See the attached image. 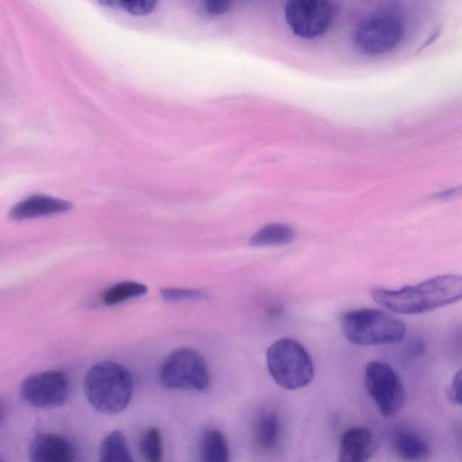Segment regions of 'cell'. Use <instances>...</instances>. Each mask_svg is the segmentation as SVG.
<instances>
[{
    "label": "cell",
    "mask_w": 462,
    "mask_h": 462,
    "mask_svg": "<svg viewBox=\"0 0 462 462\" xmlns=\"http://www.w3.org/2000/svg\"><path fill=\"white\" fill-rule=\"evenodd\" d=\"M371 297L393 312L420 314L460 300L462 279L456 274L439 275L398 290L374 289Z\"/></svg>",
    "instance_id": "1"
},
{
    "label": "cell",
    "mask_w": 462,
    "mask_h": 462,
    "mask_svg": "<svg viewBox=\"0 0 462 462\" xmlns=\"http://www.w3.org/2000/svg\"><path fill=\"white\" fill-rule=\"evenodd\" d=\"M83 389L89 404L104 414H117L130 402L134 393L132 374L114 361L99 362L86 374Z\"/></svg>",
    "instance_id": "2"
},
{
    "label": "cell",
    "mask_w": 462,
    "mask_h": 462,
    "mask_svg": "<svg viewBox=\"0 0 462 462\" xmlns=\"http://www.w3.org/2000/svg\"><path fill=\"white\" fill-rule=\"evenodd\" d=\"M345 337L358 346L393 345L402 340L405 324L387 312L362 308L346 312L341 318Z\"/></svg>",
    "instance_id": "3"
},
{
    "label": "cell",
    "mask_w": 462,
    "mask_h": 462,
    "mask_svg": "<svg viewBox=\"0 0 462 462\" xmlns=\"http://www.w3.org/2000/svg\"><path fill=\"white\" fill-rule=\"evenodd\" d=\"M266 365L274 382L286 390L306 387L315 374L310 354L298 340L291 337H282L267 348Z\"/></svg>",
    "instance_id": "4"
},
{
    "label": "cell",
    "mask_w": 462,
    "mask_h": 462,
    "mask_svg": "<svg viewBox=\"0 0 462 462\" xmlns=\"http://www.w3.org/2000/svg\"><path fill=\"white\" fill-rule=\"evenodd\" d=\"M159 381L163 387L202 392L210 383L208 365L196 350L179 347L171 352L159 368Z\"/></svg>",
    "instance_id": "5"
},
{
    "label": "cell",
    "mask_w": 462,
    "mask_h": 462,
    "mask_svg": "<svg viewBox=\"0 0 462 462\" xmlns=\"http://www.w3.org/2000/svg\"><path fill=\"white\" fill-rule=\"evenodd\" d=\"M402 21L393 14H377L361 21L353 32L355 48L364 55L381 56L394 50L402 41Z\"/></svg>",
    "instance_id": "6"
},
{
    "label": "cell",
    "mask_w": 462,
    "mask_h": 462,
    "mask_svg": "<svg viewBox=\"0 0 462 462\" xmlns=\"http://www.w3.org/2000/svg\"><path fill=\"white\" fill-rule=\"evenodd\" d=\"M365 389L384 417H393L403 408L406 391L394 369L385 362L371 361L365 368Z\"/></svg>",
    "instance_id": "7"
},
{
    "label": "cell",
    "mask_w": 462,
    "mask_h": 462,
    "mask_svg": "<svg viewBox=\"0 0 462 462\" xmlns=\"http://www.w3.org/2000/svg\"><path fill=\"white\" fill-rule=\"evenodd\" d=\"M284 16L291 32L302 39H315L327 32L334 18L330 0H288Z\"/></svg>",
    "instance_id": "8"
},
{
    "label": "cell",
    "mask_w": 462,
    "mask_h": 462,
    "mask_svg": "<svg viewBox=\"0 0 462 462\" xmlns=\"http://www.w3.org/2000/svg\"><path fill=\"white\" fill-rule=\"evenodd\" d=\"M22 398L37 408L62 405L69 393L67 375L59 370H49L27 376L22 383Z\"/></svg>",
    "instance_id": "9"
},
{
    "label": "cell",
    "mask_w": 462,
    "mask_h": 462,
    "mask_svg": "<svg viewBox=\"0 0 462 462\" xmlns=\"http://www.w3.org/2000/svg\"><path fill=\"white\" fill-rule=\"evenodd\" d=\"M72 204L63 199L45 194H34L17 202L9 211V218L25 221L59 215L69 211Z\"/></svg>",
    "instance_id": "10"
},
{
    "label": "cell",
    "mask_w": 462,
    "mask_h": 462,
    "mask_svg": "<svg viewBox=\"0 0 462 462\" xmlns=\"http://www.w3.org/2000/svg\"><path fill=\"white\" fill-rule=\"evenodd\" d=\"M29 456L33 462H71L75 458V451L65 438L41 434L32 441Z\"/></svg>",
    "instance_id": "11"
},
{
    "label": "cell",
    "mask_w": 462,
    "mask_h": 462,
    "mask_svg": "<svg viewBox=\"0 0 462 462\" xmlns=\"http://www.w3.org/2000/svg\"><path fill=\"white\" fill-rule=\"evenodd\" d=\"M374 440L372 431L365 427L346 430L340 439L338 461L365 462L373 455Z\"/></svg>",
    "instance_id": "12"
},
{
    "label": "cell",
    "mask_w": 462,
    "mask_h": 462,
    "mask_svg": "<svg viewBox=\"0 0 462 462\" xmlns=\"http://www.w3.org/2000/svg\"><path fill=\"white\" fill-rule=\"evenodd\" d=\"M393 448L399 457L408 461H423L430 456L429 441L418 432L397 430L393 436Z\"/></svg>",
    "instance_id": "13"
},
{
    "label": "cell",
    "mask_w": 462,
    "mask_h": 462,
    "mask_svg": "<svg viewBox=\"0 0 462 462\" xmlns=\"http://www.w3.org/2000/svg\"><path fill=\"white\" fill-rule=\"evenodd\" d=\"M199 454L205 462H226L229 449L222 432L217 429L205 430L200 438Z\"/></svg>",
    "instance_id": "14"
},
{
    "label": "cell",
    "mask_w": 462,
    "mask_h": 462,
    "mask_svg": "<svg viewBox=\"0 0 462 462\" xmlns=\"http://www.w3.org/2000/svg\"><path fill=\"white\" fill-rule=\"evenodd\" d=\"M281 423L279 417L273 411L262 413L255 425V439L263 450H273L279 443Z\"/></svg>",
    "instance_id": "15"
},
{
    "label": "cell",
    "mask_w": 462,
    "mask_h": 462,
    "mask_svg": "<svg viewBox=\"0 0 462 462\" xmlns=\"http://www.w3.org/2000/svg\"><path fill=\"white\" fill-rule=\"evenodd\" d=\"M99 460L102 462L133 461L122 431L114 430L104 438L99 447Z\"/></svg>",
    "instance_id": "16"
},
{
    "label": "cell",
    "mask_w": 462,
    "mask_h": 462,
    "mask_svg": "<svg viewBox=\"0 0 462 462\" xmlns=\"http://www.w3.org/2000/svg\"><path fill=\"white\" fill-rule=\"evenodd\" d=\"M294 237L292 228L284 224H270L258 230L250 239L253 246L280 245L290 243Z\"/></svg>",
    "instance_id": "17"
},
{
    "label": "cell",
    "mask_w": 462,
    "mask_h": 462,
    "mask_svg": "<svg viewBox=\"0 0 462 462\" xmlns=\"http://www.w3.org/2000/svg\"><path fill=\"white\" fill-rule=\"evenodd\" d=\"M147 292L144 284L135 282H122L108 288L101 296L102 302L113 306L133 298L140 297Z\"/></svg>",
    "instance_id": "18"
},
{
    "label": "cell",
    "mask_w": 462,
    "mask_h": 462,
    "mask_svg": "<svg viewBox=\"0 0 462 462\" xmlns=\"http://www.w3.org/2000/svg\"><path fill=\"white\" fill-rule=\"evenodd\" d=\"M141 453L148 462H159L162 457L161 432L157 428H149L143 434L140 442Z\"/></svg>",
    "instance_id": "19"
},
{
    "label": "cell",
    "mask_w": 462,
    "mask_h": 462,
    "mask_svg": "<svg viewBox=\"0 0 462 462\" xmlns=\"http://www.w3.org/2000/svg\"><path fill=\"white\" fill-rule=\"evenodd\" d=\"M100 5L122 9L132 15L141 16L152 13L159 0H97Z\"/></svg>",
    "instance_id": "20"
},
{
    "label": "cell",
    "mask_w": 462,
    "mask_h": 462,
    "mask_svg": "<svg viewBox=\"0 0 462 462\" xmlns=\"http://www.w3.org/2000/svg\"><path fill=\"white\" fill-rule=\"evenodd\" d=\"M162 298L167 302H178L185 300H200L206 297L201 291L180 289V288H163L160 291Z\"/></svg>",
    "instance_id": "21"
},
{
    "label": "cell",
    "mask_w": 462,
    "mask_h": 462,
    "mask_svg": "<svg viewBox=\"0 0 462 462\" xmlns=\"http://www.w3.org/2000/svg\"><path fill=\"white\" fill-rule=\"evenodd\" d=\"M234 1L235 0H204V8L210 15L218 16L228 12Z\"/></svg>",
    "instance_id": "22"
},
{
    "label": "cell",
    "mask_w": 462,
    "mask_h": 462,
    "mask_svg": "<svg viewBox=\"0 0 462 462\" xmlns=\"http://www.w3.org/2000/svg\"><path fill=\"white\" fill-rule=\"evenodd\" d=\"M449 400L457 405L461 404V370L459 369L453 376L448 388Z\"/></svg>",
    "instance_id": "23"
}]
</instances>
